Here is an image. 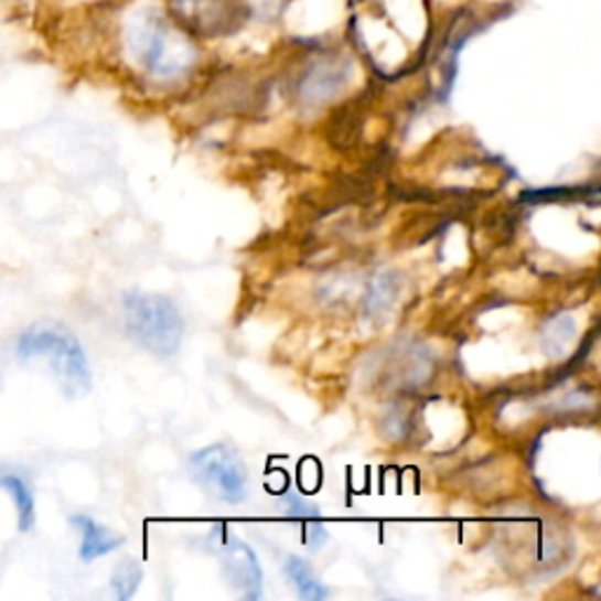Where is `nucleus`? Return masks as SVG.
I'll use <instances>...</instances> for the list:
<instances>
[{"label":"nucleus","instance_id":"nucleus-1","mask_svg":"<svg viewBox=\"0 0 601 601\" xmlns=\"http://www.w3.org/2000/svg\"><path fill=\"white\" fill-rule=\"evenodd\" d=\"M20 359H43L57 376L68 397H78L93 388V372L81 341L68 330L52 322H35L20 334L14 345Z\"/></svg>","mask_w":601,"mask_h":601},{"label":"nucleus","instance_id":"nucleus-2","mask_svg":"<svg viewBox=\"0 0 601 601\" xmlns=\"http://www.w3.org/2000/svg\"><path fill=\"white\" fill-rule=\"evenodd\" d=\"M125 45L132 60L158 78L179 76L193 62L191 45L170 31L155 10H139L125 26Z\"/></svg>","mask_w":601,"mask_h":601},{"label":"nucleus","instance_id":"nucleus-3","mask_svg":"<svg viewBox=\"0 0 601 601\" xmlns=\"http://www.w3.org/2000/svg\"><path fill=\"white\" fill-rule=\"evenodd\" d=\"M122 318L132 341L158 357H172L184 341V318L176 303L162 294L127 291Z\"/></svg>","mask_w":601,"mask_h":601},{"label":"nucleus","instance_id":"nucleus-4","mask_svg":"<svg viewBox=\"0 0 601 601\" xmlns=\"http://www.w3.org/2000/svg\"><path fill=\"white\" fill-rule=\"evenodd\" d=\"M189 472L200 489L222 503H243L249 491V475L238 451L212 444L189 459Z\"/></svg>","mask_w":601,"mask_h":601},{"label":"nucleus","instance_id":"nucleus-5","mask_svg":"<svg viewBox=\"0 0 601 601\" xmlns=\"http://www.w3.org/2000/svg\"><path fill=\"white\" fill-rule=\"evenodd\" d=\"M224 576L245 599H259L264 590V573L251 548L240 540H224L222 550Z\"/></svg>","mask_w":601,"mask_h":601},{"label":"nucleus","instance_id":"nucleus-6","mask_svg":"<svg viewBox=\"0 0 601 601\" xmlns=\"http://www.w3.org/2000/svg\"><path fill=\"white\" fill-rule=\"evenodd\" d=\"M71 526L81 534L78 555L83 561H95L99 557L111 555L125 543V538L120 534L111 532L108 526L95 522L93 517H87V515H73Z\"/></svg>","mask_w":601,"mask_h":601},{"label":"nucleus","instance_id":"nucleus-7","mask_svg":"<svg viewBox=\"0 0 601 601\" xmlns=\"http://www.w3.org/2000/svg\"><path fill=\"white\" fill-rule=\"evenodd\" d=\"M285 513H287V519L301 532L303 543L311 550H320L322 545L326 543V538H330V534H326L324 524H322L320 509L313 503H308V501H303L299 496H287L285 498Z\"/></svg>","mask_w":601,"mask_h":601},{"label":"nucleus","instance_id":"nucleus-8","mask_svg":"<svg viewBox=\"0 0 601 601\" xmlns=\"http://www.w3.org/2000/svg\"><path fill=\"white\" fill-rule=\"evenodd\" d=\"M0 489L12 498L17 509V526L22 534H29L35 524V498L29 482L17 472H0Z\"/></svg>","mask_w":601,"mask_h":601},{"label":"nucleus","instance_id":"nucleus-9","mask_svg":"<svg viewBox=\"0 0 601 601\" xmlns=\"http://www.w3.org/2000/svg\"><path fill=\"white\" fill-rule=\"evenodd\" d=\"M285 576L291 582V588L305 601H322L326 597V588L315 578L311 567L301 557H287Z\"/></svg>","mask_w":601,"mask_h":601},{"label":"nucleus","instance_id":"nucleus-10","mask_svg":"<svg viewBox=\"0 0 601 601\" xmlns=\"http://www.w3.org/2000/svg\"><path fill=\"white\" fill-rule=\"evenodd\" d=\"M141 580H143V571L139 567V561L122 559L111 576V590L116 599L118 601L132 599L141 586Z\"/></svg>","mask_w":601,"mask_h":601},{"label":"nucleus","instance_id":"nucleus-11","mask_svg":"<svg viewBox=\"0 0 601 601\" xmlns=\"http://www.w3.org/2000/svg\"><path fill=\"white\" fill-rule=\"evenodd\" d=\"M0 393H3V374H0Z\"/></svg>","mask_w":601,"mask_h":601}]
</instances>
